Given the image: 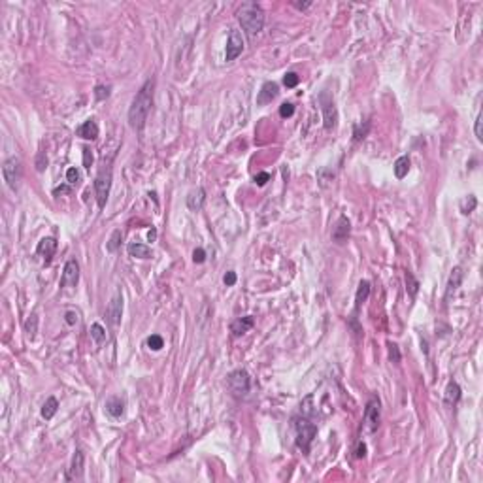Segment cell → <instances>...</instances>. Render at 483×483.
<instances>
[{"label": "cell", "mask_w": 483, "mask_h": 483, "mask_svg": "<svg viewBox=\"0 0 483 483\" xmlns=\"http://www.w3.org/2000/svg\"><path fill=\"white\" fill-rule=\"evenodd\" d=\"M153 89H155V80L149 78L133 98V104L129 108V125L134 131H142L145 127L147 115L153 106Z\"/></svg>", "instance_id": "1"}, {"label": "cell", "mask_w": 483, "mask_h": 483, "mask_svg": "<svg viewBox=\"0 0 483 483\" xmlns=\"http://www.w3.org/2000/svg\"><path fill=\"white\" fill-rule=\"evenodd\" d=\"M238 21H240L242 28L245 30V34L249 38H255L265 27V12L259 4L245 2L238 10Z\"/></svg>", "instance_id": "2"}, {"label": "cell", "mask_w": 483, "mask_h": 483, "mask_svg": "<svg viewBox=\"0 0 483 483\" xmlns=\"http://www.w3.org/2000/svg\"><path fill=\"white\" fill-rule=\"evenodd\" d=\"M295 427H296V446L300 447L304 453H308L315 434H317V427L308 419H296Z\"/></svg>", "instance_id": "3"}, {"label": "cell", "mask_w": 483, "mask_h": 483, "mask_svg": "<svg viewBox=\"0 0 483 483\" xmlns=\"http://www.w3.org/2000/svg\"><path fill=\"white\" fill-rule=\"evenodd\" d=\"M109 191H111V168L104 164V168L98 172L97 180H95V196H97V204L104 208L108 202Z\"/></svg>", "instance_id": "4"}, {"label": "cell", "mask_w": 483, "mask_h": 483, "mask_svg": "<svg viewBox=\"0 0 483 483\" xmlns=\"http://www.w3.org/2000/svg\"><path fill=\"white\" fill-rule=\"evenodd\" d=\"M21 174H23V166H21V161L17 157H10L4 161L2 164V176H4V181L6 185L17 191L19 189V181H21Z\"/></svg>", "instance_id": "5"}, {"label": "cell", "mask_w": 483, "mask_h": 483, "mask_svg": "<svg viewBox=\"0 0 483 483\" xmlns=\"http://www.w3.org/2000/svg\"><path fill=\"white\" fill-rule=\"evenodd\" d=\"M227 381H229L230 393H232L236 399H245V397H247L251 381H249V374H247L245 370H234V372H230Z\"/></svg>", "instance_id": "6"}, {"label": "cell", "mask_w": 483, "mask_h": 483, "mask_svg": "<svg viewBox=\"0 0 483 483\" xmlns=\"http://www.w3.org/2000/svg\"><path fill=\"white\" fill-rule=\"evenodd\" d=\"M319 102H321V111H323V121H325V129L326 131H332L336 127V121H338V111L334 106V100L332 97L323 91L319 95Z\"/></svg>", "instance_id": "7"}, {"label": "cell", "mask_w": 483, "mask_h": 483, "mask_svg": "<svg viewBox=\"0 0 483 483\" xmlns=\"http://www.w3.org/2000/svg\"><path fill=\"white\" fill-rule=\"evenodd\" d=\"M379 421H381V404H379V399H372L366 404V410H364V423H366L368 430L374 432L379 427Z\"/></svg>", "instance_id": "8"}, {"label": "cell", "mask_w": 483, "mask_h": 483, "mask_svg": "<svg viewBox=\"0 0 483 483\" xmlns=\"http://www.w3.org/2000/svg\"><path fill=\"white\" fill-rule=\"evenodd\" d=\"M242 51H243V36H242L240 30L232 28L229 34V42H227V51H225V59H227V62L234 60L236 57H240Z\"/></svg>", "instance_id": "9"}, {"label": "cell", "mask_w": 483, "mask_h": 483, "mask_svg": "<svg viewBox=\"0 0 483 483\" xmlns=\"http://www.w3.org/2000/svg\"><path fill=\"white\" fill-rule=\"evenodd\" d=\"M80 281V265L70 259L62 268V278H60V287H76Z\"/></svg>", "instance_id": "10"}, {"label": "cell", "mask_w": 483, "mask_h": 483, "mask_svg": "<svg viewBox=\"0 0 483 483\" xmlns=\"http://www.w3.org/2000/svg\"><path fill=\"white\" fill-rule=\"evenodd\" d=\"M121 315H123V296L121 293H115L106 308V319L111 326H117L121 323Z\"/></svg>", "instance_id": "11"}, {"label": "cell", "mask_w": 483, "mask_h": 483, "mask_svg": "<svg viewBox=\"0 0 483 483\" xmlns=\"http://www.w3.org/2000/svg\"><path fill=\"white\" fill-rule=\"evenodd\" d=\"M349 232H351L349 219L346 217V215H340L338 221L332 227V240L336 242V243H346L348 238H349Z\"/></svg>", "instance_id": "12"}, {"label": "cell", "mask_w": 483, "mask_h": 483, "mask_svg": "<svg viewBox=\"0 0 483 483\" xmlns=\"http://www.w3.org/2000/svg\"><path fill=\"white\" fill-rule=\"evenodd\" d=\"M462 278H464L462 268H460V266H455V268L451 270V274H449V279H447L446 296H444V300L449 302L451 298H453V295L457 293V289H459L460 283H462Z\"/></svg>", "instance_id": "13"}, {"label": "cell", "mask_w": 483, "mask_h": 483, "mask_svg": "<svg viewBox=\"0 0 483 483\" xmlns=\"http://www.w3.org/2000/svg\"><path fill=\"white\" fill-rule=\"evenodd\" d=\"M83 451L81 449H76L72 457V464H70V470H68V480H81L83 476Z\"/></svg>", "instance_id": "14"}, {"label": "cell", "mask_w": 483, "mask_h": 483, "mask_svg": "<svg viewBox=\"0 0 483 483\" xmlns=\"http://www.w3.org/2000/svg\"><path fill=\"white\" fill-rule=\"evenodd\" d=\"M276 97H278V85L274 83V81H266V83L261 87V91H259L257 104H261V106L270 104Z\"/></svg>", "instance_id": "15"}, {"label": "cell", "mask_w": 483, "mask_h": 483, "mask_svg": "<svg viewBox=\"0 0 483 483\" xmlns=\"http://www.w3.org/2000/svg\"><path fill=\"white\" fill-rule=\"evenodd\" d=\"M204 202H206V191L202 187H196V189H193L191 193L187 194V208L191 212H200Z\"/></svg>", "instance_id": "16"}, {"label": "cell", "mask_w": 483, "mask_h": 483, "mask_svg": "<svg viewBox=\"0 0 483 483\" xmlns=\"http://www.w3.org/2000/svg\"><path fill=\"white\" fill-rule=\"evenodd\" d=\"M55 251H57V240H55V238H51V236L44 238V240H40V243H38V247H36V253L40 255V257H44V259H46V263L51 261V257L55 255Z\"/></svg>", "instance_id": "17"}, {"label": "cell", "mask_w": 483, "mask_h": 483, "mask_svg": "<svg viewBox=\"0 0 483 483\" xmlns=\"http://www.w3.org/2000/svg\"><path fill=\"white\" fill-rule=\"evenodd\" d=\"M78 136L83 138V140H97L98 138V125L95 119H87L78 129Z\"/></svg>", "instance_id": "18"}, {"label": "cell", "mask_w": 483, "mask_h": 483, "mask_svg": "<svg viewBox=\"0 0 483 483\" xmlns=\"http://www.w3.org/2000/svg\"><path fill=\"white\" fill-rule=\"evenodd\" d=\"M255 325V319L251 315H247V317H242V319H236V321H232V325H230V330H232V334L234 336H240V334H245L251 326Z\"/></svg>", "instance_id": "19"}, {"label": "cell", "mask_w": 483, "mask_h": 483, "mask_svg": "<svg viewBox=\"0 0 483 483\" xmlns=\"http://www.w3.org/2000/svg\"><path fill=\"white\" fill-rule=\"evenodd\" d=\"M444 400H446L447 406H455L460 400V387L457 381H449L446 387V393H444Z\"/></svg>", "instance_id": "20"}, {"label": "cell", "mask_w": 483, "mask_h": 483, "mask_svg": "<svg viewBox=\"0 0 483 483\" xmlns=\"http://www.w3.org/2000/svg\"><path fill=\"white\" fill-rule=\"evenodd\" d=\"M106 411H108L111 417H121L125 413V402L119 399V397H109L106 400Z\"/></svg>", "instance_id": "21"}, {"label": "cell", "mask_w": 483, "mask_h": 483, "mask_svg": "<svg viewBox=\"0 0 483 483\" xmlns=\"http://www.w3.org/2000/svg\"><path fill=\"white\" fill-rule=\"evenodd\" d=\"M129 255L134 257V259H149L153 251H151V247H147L144 243H129Z\"/></svg>", "instance_id": "22"}, {"label": "cell", "mask_w": 483, "mask_h": 483, "mask_svg": "<svg viewBox=\"0 0 483 483\" xmlns=\"http://www.w3.org/2000/svg\"><path fill=\"white\" fill-rule=\"evenodd\" d=\"M395 176L399 178V180H404L406 176H408V172H410V159L406 157V155H402L395 161Z\"/></svg>", "instance_id": "23"}, {"label": "cell", "mask_w": 483, "mask_h": 483, "mask_svg": "<svg viewBox=\"0 0 483 483\" xmlns=\"http://www.w3.org/2000/svg\"><path fill=\"white\" fill-rule=\"evenodd\" d=\"M57 410H59V402H57V399L55 397H49L46 402H44V406H42V417L44 419H53V415L57 413Z\"/></svg>", "instance_id": "24"}, {"label": "cell", "mask_w": 483, "mask_h": 483, "mask_svg": "<svg viewBox=\"0 0 483 483\" xmlns=\"http://www.w3.org/2000/svg\"><path fill=\"white\" fill-rule=\"evenodd\" d=\"M368 295H370V283L368 281H361L359 283V289H357V296H355V310H359L362 302H366Z\"/></svg>", "instance_id": "25"}, {"label": "cell", "mask_w": 483, "mask_h": 483, "mask_svg": "<svg viewBox=\"0 0 483 483\" xmlns=\"http://www.w3.org/2000/svg\"><path fill=\"white\" fill-rule=\"evenodd\" d=\"M121 240H123V232H121L119 229L113 230V232H111V236H109L108 243H106V249H108L109 253H115V251L119 249Z\"/></svg>", "instance_id": "26"}, {"label": "cell", "mask_w": 483, "mask_h": 483, "mask_svg": "<svg viewBox=\"0 0 483 483\" xmlns=\"http://www.w3.org/2000/svg\"><path fill=\"white\" fill-rule=\"evenodd\" d=\"M91 338L95 340L98 346L106 342V330H104V326L100 325V323H95V325L91 326Z\"/></svg>", "instance_id": "27"}, {"label": "cell", "mask_w": 483, "mask_h": 483, "mask_svg": "<svg viewBox=\"0 0 483 483\" xmlns=\"http://www.w3.org/2000/svg\"><path fill=\"white\" fill-rule=\"evenodd\" d=\"M147 348L153 351H159L164 348V340L162 336H159V334H151L149 338H147Z\"/></svg>", "instance_id": "28"}, {"label": "cell", "mask_w": 483, "mask_h": 483, "mask_svg": "<svg viewBox=\"0 0 483 483\" xmlns=\"http://www.w3.org/2000/svg\"><path fill=\"white\" fill-rule=\"evenodd\" d=\"M298 81H300V76H298L296 72H289V74H285V76H283V85H285V87H289V89L296 87Z\"/></svg>", "instance_id": "29"}, {"label": "cell", "mask_w": 483, "mask_h": 483, "mask_svg": "<svg viewBox=\"0 0 483 483\" xmlns=\"http://www.w3.org/2000/svg\"><path fill=\"white\" fill-rule=\"evenodd\" d=\"M81 180V174H80V170L78 168H68L66 170V181L70 183V185H78Z\"/></svg>", "instance_id": "30"}, {"label": "cell", "mask_w": 483, "mask_h": 483, "mask_svg": "<svg viewBox=\"0 0 483 483\" xmlns=\"http://www.w3.org/2000/svg\"><path fill=\"white\" fill-rule=\"evenodd\" d=\"M109 91H111V87L109 85H97V89H95V97L97 100H106L109 97Z\"/></svg>", "instance_id": "31"}, {"label": "cell", "mask_w": 483, "mask_h": 483, "mask_svg": "<svg viewBox=\"0 0 483 483\" xmlns=\"http://www.w3.org/2000/svg\"><path fill=\"white\" fill-rule=\"evenodd\" d=\"M389 359L395 362V364H399L400 362V351H399V346H397V344H389Z\"/></svg>", "instance_id": "32"}, {"label": "cell", "mask_w": 483, "mask_h": 483, "mask_svg": "<svg viewBox=\"0 0 483 483\" xmlns=\"http://www.w3.org/2000/svg\"><path fill=\"white\" fill-rule=\"evenodd\" d=\"M295 113V106L291 104V102H283L281 106H279V115L281 117H291Z\"/></svg>", "instance_id": "33"}, {"label": "cell", "mask_w": 483, "mask_h": 483, "mask_svg": "<svg viewBox=\"0 0 483 483\" xmlns=\"http://www.w3.org/2000/svg\"><path fill=\"white\" fill-rule=\"evenodd\" d=\"M193 261L196 263V265H202L206 261V251L202 249V247H198V249H194L193 251Z\"/></svg>", "instance_id": "34"}, {"label": "cell", "mask_w": 483, "mask_h": 483, "mask_svg": "<svg viewBox=\"0 0 483 483\" xmlns=\"http://www.w3.org/2000/svg\"><path fill=\"white\" fill-rule=\"evenodd\" d=\"M406 281H410V295L411 296H415V295H417V287H419V283L415 281V278L411 276L410 272L406 274Z\"/></svg>", "instance_id": "35"}, {"label": "cell", "mask_w": 483, "mask_h": 483, "mask_svg": "<svg viewBox=\"0 0 483 483\" xmlns=\"http://www.w3.org/2000/svg\"><path fill=\"white\" fill-rule=\"evenodd\" d=\"M32 317V325H30V319L27 321V332H28V336L32 338L34 334H36V323H38V319H36V315H30Z\"/></svg>", "instance_id": "36"}, {"label": "cell", "mask_w": 483, "mask_h": 483, "mask_svg": "<svg viewBox=\"0 0 483 483\" xmlns=\"http://www.w3.org/2000/svg\"><path fill=\"white\" fill-rule=\"evenodd\" d=\"M236 279H238L236 272H227V274H225V278H223V283H225L227 287H232V285L236 283Z\"/></svg>", "instance_id": "37"}, {"label": "cell", "mask_w": 483, "mask_h": 483, "mask_svg": "<svg viewBox=\"0 0 483 483\" xmlns=\"http://www.w3.org/2000/svg\"><path fill=\"white\" fill-rule=\"evenodd\" d=\"M474 131H476V138L482 142L483 140V133H482V113L476 117V127H474Z\"/></svg>", "instance_id": "38"}, {"label": "cell", "mask_w": 483, "mask_h": 483, "mask_svg": "<svg viewBox=\"0 0 483 483\" xmlns=\"http://www.w3.org/2000/svg\"><path fill=\"white\" fill-rule=\"evenodd\" d=\"M83 164L85 168H91V164H93V153L87 147H83Z\"/></svg>", "instance_id": "39"}, {"label": "cell", "mask_w": 483, "mask_h": 483, "mask_svg": "<svg viewBox=\"0 0 483 483\" xmlns=\"http://www.w3.org/2000/svg\"><path fill=\"white\" fill-rule=\"evenodd\" d=\"M270 180V174H266V172H263V174H259V176H255V183L259 185V187H263V185H266V181Z\"/></svg>", "instance_id": "40"}, {"label": "cell", "mask_w": 483, "mask_h": 483, "mask_svg": "<svg viewBox=\"0 0 483 483\" xmlns=\"http://www.w3.org/2000/svg\"><path fill=\"white\" fill-rule=\"evenodd\" d=\"M64 321H66L68 325H76V323H78V314H76V312H66V314H64Z\"/></svg>", "instance_id": "41"}, {"label": "cell", "mask_w": 483, "mask_h": 483, "mask_svg": "<svg viewBox=\"0 0 483 483\" xmlns=\"http://www.w3.org/2000/svg\"><path fill=\"white\" fill-rule=\"evenodd\" d=\"M46 164H48V159H46V155H40V157H38V162H36V170L38 172H42V170L46 168Z\"/></svg>", "instance_id": "42"}, {"label": "cell", "mask_w": 483, "mask_h": 483, "mask_svg": "<svg viewBox=\"0 0 483 483\" xmlns=\"http://www.w3.org/2000/svg\"><path fill=\"white\" fill-rule=\"evenodd\" d=\"M293 6H295V8H298V10H306V8H310V6H312V2H293Z\"/></svg>", "instance_id": "43"}, {"label": "cell", "mask_w": 483, "mask_h": 483, "mask_svg": "<svg viewBox=\"0 0 483 483\" xmlns=\"http://www.w3.org/2000/svg\"><path fill=\"white\" fill-rule=\"evenodd\" d=\"M364 455H366V446H364V444H361V446H359V449H357V457L361 459V457H364Z\"/></svg>", "instance_id": "44"}, {"label": "cell", "mask_w": 483, "mask_h": 483, "mask_svg": "<svg viewBox=\"0 0 483 483\" xmlns=\"http://www.w3.org/2000/svg\"><path fill=\"white\" fill-rule=\"evenodd\" d=\"M155 238H157V230H155V229H151V230H149V232H147V240H149V242H153V240H155Z\"/></svg>", "instance_id": "45"}]
</instances>
